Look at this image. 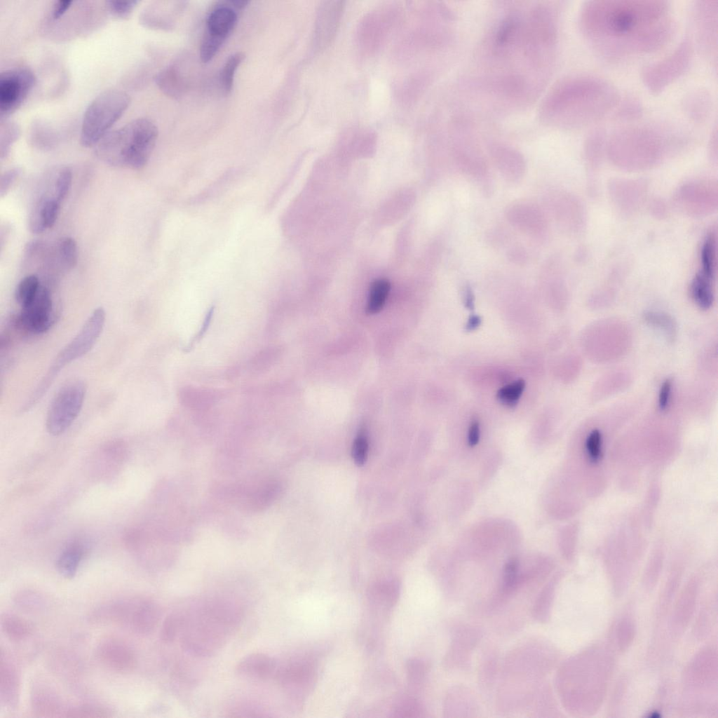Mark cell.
<instances>
[{
	"instance_id": "603a6c76",
	"label": "cell",
	"mask_w": 718,
	"mask_h": 718,
	"mask_svg": "<svg viewBox=\"0 0 718 718\" xmlns=\"http://www.w3.org/2000/svg\"><path fill=\"white\" fill-rule=\"evenodd\" d=\"M20 678L15 665L1 655L0 662V698L2 703L11 708L18 705Z\"/></svg>"
},
{
	"instance_id": "ffe728a7",
	"label": "cell",
	"mask_w": 718,
	"mask_h": 718,
	"mask_svg": "<svg viewBox=\"0 0 718 718\" xmlns=\"http://www.w3.org/2000/svg\"><path fill=\"white\" fill-rule=\"evenodd\" d=\"M135 597L112 600L95 608L88 620L96 625L115 624L128 627Z\"/></svg>"
},
{
	"instance_id": "44dd1931",
	"label": "cell",
	"mask_w": 718,
	"mask_h": 718,
	"mask_svg": "<svg viewBox=\"0 0 718 718\" xmlns=\"http://www.w3.org/2000/svg\"><path fill=\"white\" fill-rule=\"evenodd\" d=\"M161 617V609L157 602L147 597H135L128 628L134 632L147 635L156 628Z\"/></svg>"
},
{
	"instance_id": "11a10c76",
	"label": "cell",
	"mask_w": 718,
	"mask_h": 718,
	"mask_svg": "<svg viewBox=\"0 0 718 718\" xmlns=\"http://www.w3.org/2000/svg\"><path fill=\"white\" fill-rule=\"evenodd\" d=\"M517 563L515 560L509 561L505 568V584L510 588L515 583L517 577Z\"/></svg>"
},
{
	"instance_id": "277c9868",
	"label": "cell",
	"mask_w": 718,
	"mask_h": 718,
	"mask_svg": "<svg viewBox=\"0 0 718 718\" xmlns=\"http://www.w3.org/2000/svg\"><path fill=\"white\" fill-rule=\"evenodd\" d=\"M158 129L150 120L140 118L108 133L96 145L102 161L140 170L145 166L155 147Z\"/></svg>"
},
{
	"instance_id": "9c48e42d",
	"label": "cell",
	"mask_w": 718,
	"mask_h": 718,
	"mask_svg": "<svg viewBox=\"0 0 718 718\" xmlns=\"http://www.w3.org/2000/svg\"><path fill=\"white\" fill-rule=\"evenodd\" d=\"M693 45L686 35L669 55L644 67L642 76L644 85L653 94H658L682 76L691 62Z\"/></svg>"
},
{
	"instance_id": "5b68a950",
	"label": "cell",
	"mask_w": 718,
	"mask_h": 718,
	"mask_svg": "<svg viewBox=\"0 0 718 718\" xmlns=\"http://www.w3.org/2000/svg\"><path fill=\"white\" fill-rule=\"evenodd\" d=\"M404 11L399 3L386 2L364 14L355 32V45L361 56H373L385 46L402 22Z\"/></svg>"
},
{
	"instance_id": "4dcf8cb0",
	"label": "cell",
	"mask_w": 718,
	"mask_h": 718,
	"mask_svg": "<svg viewBox=\"0 0 718 718\" xmlns=\"http://www.w3.org/2000/svg\"><path fill=\"white\" fill-rule=\"evenodd\" d=\"M390 288V283L386 279H378L372 283L366 309L367 313H377L382 309Z\"/></svg>"
},
{
	"instance_id": "d6986e66",
	"label": "cell",
	"mask_w": 718,
	"mask_h": 718,
	"mask_svg": "<svg viewBox=\"0 0 718 718\" xmlns=\"http://www.w3.org/2000/svg\"><path fill=\"white\" fill-rule=\"evenodd\" d=\"M489 151L495 166L506 181L514 183L523 178L526 163L518 151L506 145L494 144L490 145Z\"/></svg>"
},
{
	"instance_id": "ab89813d",
	"label": "cell",
	"mask_w": 718,
	"mask_h": 718,
	"mask_svg": "<svg viewBox=\"0 0 718 718\" xmlns=\"http://www.w3.org/2000/svg\"><path fill=\"white\" fill-rule=\"evenodd\" d=\"M156 83L162 91L170 96H177L181 89V83L173 69L159 73L156 77Z\"/></svg>"
},
{
	"instance_id": "f5cc1de1",
	"label": "cell",
	"mask_w": 718,
	"mask_h": 718,
	"mask_svg": "<svg viewBox=\"0 0 718 718\" xmlns=\"http://www.w3.org/2000/svg\"><path fill=\"white\" fill-rule=\"evenodd\" d=\"M672 386V381L670 379H666L661 386L658 393V407L662 411L665 410L669 405Z\"/></svg>"
},
{
	"instance_id": "d4e9b609",
	"label": "cell",
	"mask_w": 718,
	"mask_h": 718,
	"mask_svg": "<svg viewBox=\"0 0 718 718\" xmlns=\"http://www.w3.org/2000/svg\"><path fill=\"white\" fill-rule=\"evenodd\" d=\"M711 107V97L704 90H697L689 93L682 101L684 111L695 123H701L706 121L710 115Z\"/></svg>"
},
{
	"instance_id": "60d3db41",
	"label": "cell",
	"mask_w": 718,
	"mask_h": 718,
	"mask_svg": "<svg viewBox=\"0 0 718 718\" xmlns=\"http://www.w3.org/2000/svg\"><path fill=\"white\" fill-rule=\"evenodd\" d=\"M59 251L64 266L67 269H74L78 260V250L76 241L72 237L64 238L60 243Z\"/></svg>"
},
{
	"instance_id": "e575fe53",
	"label": "cell",
	"mask_w": 718,
	"mask_h": 718,
	"mask_svg": "<svg viewBox=\"0 0 718 718\" xmlns=\"http://www.w3.org/2000/svg\"><path fill=\"white\" fill-rule=\"evenodd\" d=\"M35 691L32 700L33 708L40 713H55L57 712L60 703L55 693L47 689H39Z\"/></svg>"
},
{
	"instance_id": "9a60e30c",
	"label": "cell",
	"mask_w": 718,
	"mask_h": 718,
	"mask_svg": "<svg viewBox=\"0 0 718 718\" xmlns=\"http://www.w3.org/2000/svg\"><path fill=\"white\" fill-rule=\"evenodd\" d=\"M694 26L700 49L712 57L717 53V1H700L693 6Z\"/></svg>"
},
{
	"instance_id": "8d00e7d4",
	"label": "cell",
	"mask_w": 718,
	"mask_h": 718,
	"mask_svg": "<svg viewBox=\"0 0 718 718\" xmlns=\"http://www.w3.org/2000/svg\"><path fill=\"white\" fill-rule=\"evenodd\" d=\"M644 319L649 325L663 330L669 337L672 338L676 332V324L671 316L656 311H646Z\"/></svg>"
},
{
	"instance_id": "db71d44e",
	"label": "cell",
	"mask_w": 718,
	"mask_h": 718,
	"mask_svg": "<svg viewBox=\"0 0 718 718\" xmlns=\"http://www.w3.org/2000/svg\"><path fill=\"white\" fill-rule=\"evenodd\" d=\"M507 257L510 262L516 265H524L528 261V253L521 246H514L507 252Z\"/></svg>"
},
{
	"instance_id": "d590c367",
	"label": "cell",
	"mask_w": 718,
	"mask_h": 718,
	"mask_svg": "<svg viewBox=\"0 0 718 718\" xmlns=\"http://www.w3.org/2000/svg\"><path fill=\"white\" fill-rule=\"evenodd\" d=\"M1 122L0 156L2 159L8 155L11 147L18 140L20 135V128L18 124L12 121L3 120Z\"/></svg>"
},
{
	"instance_id": "f1b7e54d",
	"label": "cell",
	"mask_w": 718,
	"mask_h": 718,
	"mask_svg": "<svg viewBox=\"0 0 718 718\" xmlns=\"http://www.w3.org/2000/svg\"><path fill=\"white\" fill-rule=\"evenodd\" d=\"M714 279L697 273L692 280L690 292L695 303L703 309L711 307L714 302L712 283Z\"/></svg>"
},
{
	"instance_id": "7c38bea8",
	"label": "cell",
	"mask_w": 718,
	"mask_h": 718,
	"mask_svg": "<svg viewBox=\"0 0 718 718\" xmlns=\"http://www.w3.org/2000/svg\"><path fill=\"white\" fill-rule=\"evenodd\" d=\"M344 8L343 1L327 0L319 4L312 32L311 54L316 55L332 44L339 29Z\"/></svg>"
},
{
	"instance_id": "681fc988",
	"label": "cell",
	"mask_w": 718,
	"mask_h": 718,
	"mask_svg": "<svg viewBox=\"0 0 718 718\" xmlns=\"http://www.w3.org/2000/svg\"><path fill=\"white\" fill-rule=\"evenodd\" d=\"M368 451V442L364 433L360 432L354 440L352 447V457L355 463L362 466L366 461Z\"/></svg>"
},
{
	"instance_id": "2e32d148",
	"label": "cell",
	"mask_w": 718,
	"mask_h": 718,
	"mask_svg": "<svg viewBox=\"0 0 718 718\" xmlns=\"http://www.w3.org/2000/svg\"><path fill=\"white\" fill-rule=\"evenodd\" d=\"M95 656L104 666L116 672H130L137 665V657L132 647L115 637L102 639L96 646Z\"/></svg>"
},
{
	"instance_id": "1f68e13d",
	"label": "cell",
	"mask_w": 718,
	"mask_h": 718,
	"mask_svg": "<svg viewBox=\"0 0 718 718\" xmlns=\"http://www.w3.org/2000/svg\"><path fill=\"white\" fill-rule=\"evenodd\" d=\"M14 602L22 610L29 613L40 612L44 609L46 601L39 592L25 590L15 595Z\"/></svg>"
},
{
	"instance_id": "f35d334b",
	"label": "cell",
	"mask_w": 718,
	"mask_h": 718,
	"mask_svg": "<svg viewBox=\"0 0 718 718\" xmlns=\"http://www.w3.org/2000/svg\"><path fill=\"white\" fill-rule=\"evenodd\" d=\"M244 57L245 55L243 53H236L226 62L220 76L221 83L225 93L228 94L231 90L235 72Z\"/></svg>"
},
{
	"instance_id": "7a4b0ae2",
	"label": "cell",
	"mask_w": 718,
	"mask_h": 718,
	"mask_svg": "<svg viewBox=\"0 0 718 718\" xmlns=\"http://www.w3.org/2000/svg\"><path fill=\"white\" fill-rule=\"evenodd\" d=\"M619 101L616 88L604 79L588 74L571 76L554 88L541 114L555 127L579 129L600 121Z\"/></svg>"
},
{
	"instance_id": "e0dca14e",
	"label": "cell",
	"mask_w": 718,
	"mask_h": 718,
	"mask_svg": "<svg viewBox=\"0 0 718 718\" xmlns=\"http://www.w3.org/2000/svg\"><path fill=\"white\" fill-rule=\"evenodd\" d=\"M717 186L712 182H694L681 187L677 201L690 214L701 215L717 205Z\"/></svg>"
},
{
	"instance_id": "7402d4cb",
	"label": "cell",
	"mask_w": 718,
	"mask_h": 718,
	"mask_svg": "<svg viewBox=\"0 0 718 718\" xmlns=\"http://www.w3.org/2000/svg\"><path fill=\"white\" fill-rule=\"evenodd\" d=\"M276 662L263 653H252L242 658L236 664L235 672L243 677L253 679H268L276 675Z\"/></svg>"
},
{
	"instance_id": "8fae6325",
	"label": "cell",
	"mask_w": 718,
	"mask_h": 718,
	"mask_svg": "<svg viewBox=\"0 0 718 718\" xmlns=\"http://www.w3.org/2000/svg\"><path fill=\"white\" fill-rule=\"evenodd\" d=\"M35 81L33 72L25 67L9 69L1 74V121L5 120L22 104L33 88Z\"/></svg>"
},
{
	"instance_id": "7dc6e473",
	"label": "cell",
	"mask_w": 718,
	"mask_h": 718,
	"mask_svg": "<svg viewBox=\"0 0 718 718\" xmlns=\"http://www.w3.org/2000/svg\"><path fill=\"white\" fill-rule=\"evenodd\" d=\"M67 717H109L107 709L95 705H83L72 708L66 712Z\"/></svg>"
},
{
	"instance_id": "9f6ffc18",
	"label": "cell",
	"mask_w": 718,
	"mask_h": 718,
	"mask_svg": "<svg viewBox=\"0 0 718 718\" xmlns=\"http://www.w3.org/2000/svg\"><path fill=\"white\" fill-rule=\"evenodd\" d=\"M480 436V424H479L477 420L474 419L470 423L469 428H468V431L467 441H468V445L470 446V447L475 446L478 443V442H479Z\"/></svg>"
},
{
	"instance_id": "b9f144b4",
	"label": "cell",
	"mask_w": 718,
	"mask_h": 718,
	"mask_svg": "<svg viewBox=\"0 0 718 718\" xmlns=\"http://www.w3.org/2000/svg\"><path fill=\"white\" fill-rule=\"evenodd\" d=\"M225 39L207 32L204 35L200 49L201 60L205 63L210 61L217 54Z\"/></svg>"
},
{
	"instance_id": "cb8c5ba5",
	"label": "cell",
	"mask_w": 718,
	"mask_h": 718,
	"mask_svg": "<svg viewBox=\"0 0 718 718\" xmlns=\"http://www.w3.org/2000/svg\"><path fill=\"white\" fill-rule=\"evenodd\" d=\"M453 156L458 168L466 175L477 179H483L487 176L486 162L472 145L455 146Z\"/></svg>"
},
{
	"instance_id": "91938a15",
	"label": "cell",
	"mask_w": 718,
	"mask_h": 718,
	"mask_svg": "<svg viewBox=\"0 0 718 718\" xmlns=\"http://www.w3.org/2000/svg\"><path fill=\"white\" fill-rule=\"evenodd\" d=\"M482 319L478 315H471L468 318L466 324V330L467 331H473L476 330L481 324Z\"/></svg>"
},
{
	"instance_id": "83f0119b",
	"label": "cell",
	"mask_w": 718,
	"mask_h": 718,
	"mask_svg": "<svg viewBox=\"0 0 718 718\" xmlns=\"http://www.w3.org/2000/svg\"><path fill=\"white\" fill-rule=\"evenodd\" d=\"M84 555V550L80 544L68 546L60 555L56 568L58 572L67 578H73L79 569Z\"/></svg>"
},
{
	"instance_id": "8992f818",
	"label": "cell",
	"mask_w": 718,
	"mask_h": 718,
	"mask_svg": "<svg viewBox=\"0 0 718 718\" xmlns=\"http://www.w3.org/2000/svg\"><path fill=\"white\" fill-rule=\"evenodd\" d=\"M130 102L128 95L117 89L106 90L95 97L83 115L81 144L83 147L96 145L126 111Z\"/></svg>"
},
{
	"instance_id": "5bb4252c",
	"label": "cell",
	"mask_w": 718,
	"mask_h": 718,
	"mask_svg": "<svg viewBox=\"0 0 718 718\" xmlns=\"http://www.w3.org/2000/svg\"><path fill=\"white\" fill-rule=\"evenodd\" d=\"M505 217L518 231L532 237H541L546 232L548 221L545 212L537 204L520 201L508 205Z\"/></svg>"
},
{
	"instance_id": "7bdbcfd3",
	"label": "cell",
	"mask_w": 718,
	"mask_h": 718,
	"mask_svg": "<svg viewBox=\"0 0 718 718\" xmlns=\"http://www.w3.org/2000/svg\"><path fill=\"white\" fill-rule=\"evenodd\" d=\"M616 107H618L615 113V116L621 120L637 118L642 113V105L635 97H626L621 104L618 102Z\"/></svg>"
},
{
	"instance_id": "bcb514c9",
	"label": "cell",
	"mask_w": 718,
	"mask_h": 718,
	"mask_svg": "<svg viewBox=\"0 0 718 718\" xmlns=\"http://www.w3.org/2000/svg\"><path fill=\"white\" fill-rule=\"evenodd\" d=\"M72 181V170L68 167L61 169L55 182V199L61 203L69 192Z\"/></svg>"
},
{
	"instance_id": "d6a6232c",
	"label": "cell",
	"mask_w": 718,
	"mask_h": 718,
	"mask_svg": "<svg viewBox=\"0 0 718 718\" xmlns=\"http://www.w3.org/2000/svg\"><path fill=\"white\" fill-rule=\"evenodd\" d=\"M38 278L29 275L22 278L15 289V298L22 308L27 306L34 298L40 287Z\"/></svg>"
},
{
	"instance_id": "ee69618b",
	"label": "cell",
	"mask_w": 718,
	"mask_h": 718,
	"mask_svg": "<svg viewBox=\"0 0 718 718\" xmlns=\"http://www.w3.org/2000/svg\"><path fill=\"white\" fill-rule=\"evenodd\" d=\"M182 626V616L178 614H170L163 622L160 638L165 643L172 642Z\"/></svg>"
},
{
	"instance_id": "6f0895ef",
	"label": "cell",
	"mask_w": 718,
	"mask_h": 718,
	"mask_svg": "<svg viewBox=\"0 0 718 718\" xmlns=\"http://www.w3.org/2000/svg\"><path fill=\"white\" fill-rule=\"evenodd\" d=\"M74 2L72 1H58L55 3L51 16L54 20H59L68 11Z\"/></svg>"
},
{
	"instance_id": "484cf974",
	"label": "cell",
	"mask_w": 718,
	"mask_h": 718,
	"mask_svg": "<svg viewBox=\"0 0 718 718\" xmlns=\"http://www.w3.org/2000/svg\"><path fill=\"white\" fill-rule=\"evenodd\" d=\"M236 22V13L231 8L219 6L210 14L207 20V32L226 39L235 27Z\"/></svg>"
},
{
	"instance_id": "74e56055",
	"label": "cell",
	"mask_w": 718,
	"mask_h": 718,
	"mask_svg": "<svg viewBox=\"0 0 718 718\" xmlns=\"http://www.w3.org/2000/svg\"><path fill=\"white\" fill-rule=\"evenodd\" d=\"M41 222L46 229L52 228L57 219L60 203L55 198L41 201L37 205Z\"/></svg>"
},
{
	"instance_id": "680465c9",
	"label": "cell",
	"mask_w": 718,
	"mask_h": 718,
	"mask_svg": "<svg viewBox=\"0 0 718 718\" xmlns=\"http://www.w3.org/2000/svg\"><path fill=\"white\" fill-rule=\"evenodd\" d=\"M463 297L465 307L467 309L473 310L474 309L475 297L470 286L466 285L464 287Z\"/></svg>"
},
{
	"instance_id": "3957f363",
	"label": "cell",
	"mask_w": 718,
	"mask_h": 718,
	"mask_svg": "<svg viewBox=\"0 0 718 718\" xmlns=\"http://www.w3.org/2000/svg\"><path fill=\"white\" fill-rule=\"evenodd\" d=\"M688 137L681 129L663 123H649L623 128L611 137L610 158L628 169L651 167L673 149L686 144Z\"/></svg>"
},
{
	"instance_id": "52a82bcc",
	"label": "cell",
	"mask_w": 718,
	"mask_h": 718,
	"mask_svg": "<svg viewBox=\"0 0 718 718\" xmlns=\"http://www.w3.org/2000/svg\"><path fill=\"white\" fill-rule=\"evenodd\" d=\"M105 317V311L102 307L93 311L78 334L57 354L32 394V400L37 402L43 396L57 374L67 365L90 351L103 330Z\"/></svg>"
},
{
	"instance_id": "4316f807",
	"label": "cell",
	"mask_w": 718,
	"mask_h": 718,
	"mask_svg": "<svg viewBox=\"0 0 718 718\" xmlns=\"http://www.w3.org/2000/svg\"><path fill=\"white\" fill-rule=\"evenodd\" d=\"M1 628L5 635L13 642H22L32 633L31 624L14 614L5 613L1 617Z\"/></svg>"
},
{
	"instance_id": "f907efd6",
	"label": "cell",
	"mask_w": 718,
	"mask_h": 718,
	"mask_svg": "<svg viewBox=\"0 0 718 718\" xmlns=\"http://www.w3.org/2000/svg\"><path fill=\"white\" fill-rule=\"evenodd\" d=\"M32 130L33 140L36 139L35 141L38 144L42 145L43 147L52 144L54 134L51 127L46 125L45 123L38 122L33 126Z\"/></svg>"
},
{
	"instance_id": "ac0fdd59",
	"label": "cell",
	"mask_w": 718,
	"mask_h": 718,
	"mask_svg": "<svg viewBox=\"0 0 718 718\" xmlns=\"http://www.w3.org/2000/svg\"><path fill=\"white\" fill-rule=\"evenodd\" d=\"M545 205L564 230L574 231L578 227L582 210L573 196L568 193L553 191L545 198Z\"/></svg>"
},
{
	"instance_id": "30bf717a",
	"label": "cell",
	"mask_w": 718,
	"mask_h": 718,
	"mask_svg": "<svg viewBox=\"0 0 718 718\" xmlns=\"http://www.w3.org/2000/svg\"><path fill=\"white\" fill-rule=\"evenodd\" d=\"M86 386L76 381L62 386L53 399L48 410L46 426L54 436L65 433L78 416L85 399Z\"/></svg>"
},
{
	"instance_id": "ba28073f",
	"label": "cell",
	"mask_w": 718,
	"mask_h": 718,
	"mask_svg": "<svg viewBox=\"0 0 718 718\" xmlns=\"http://www.w3.org/2000/svg\"><path fill=\"white\" fill-rule=\"evenodd\" d=\"M226 606L223 604L211 606L207 611H203L202 618L198 617L189 628L184 637V644L190 651L208 654L223 643L224 629L233 621V614Z\"/></svg>"
},
{
	"instance_id": "6da1fadb",
	"label": "cell",
	"mask_w": 718,
	"mask_h": 718,
	"mask_svg": "<svg viewBox=\"0 0 718 718\" xmlns=\"http://www.w3.org/2000/svg\"><path fill=\"white\" fill-rule=\"evenodd\" d=\"M578 23L592 48L609 62L656 52L675 32L665 1H589L581 9Z\"/></svg>"
},
{
	"instance_id": "836d02e7",
	"label": "cell",
	"mask_w": 718,
	"mask_h": 718,
	"mask_svg": "<svg viewBox=\"0 0 718 718\" xmlns=\"http://www.w3.org/2000/svg\"><path fill=\"white\" fill-rule=\"evenodd\" d=\"M524 388L525 381L522 379H517L501 388L496 393V398L503 405L513 407L517 404Z\"/></svg>"
},
{
	"instance_id": "816d5d0a",
	"label": "cell",
	"mask_w": 718,
	"mask_h": 718,
	"mask_svg": "<svg viewBox=\"0 0 718 718\" xmlns=\"http://www.w3.org/2000/svg\"><path fill=\"white\" fill-rule=\"evenodd\" d=\"M22 172L20 168H13L6 171L0 180V196L3 198L11 189Z\"/></svg>"
},
{
	"instance_id": "4fadbf2b",
	"label": "cell",
	"mask_w": 718,
	"mask_h": 718,
	"mask_svg": "<svg viewBox=\"0 0 718 718\" xmlns=\"http://www.w3.org/2000/svg\"><path fill=\"white\" fill-rule=\"evenodd\" d=\"M53 302L50 292L41 285L32 301L22 308L16 323L19 327L26 332L41 334L48 330L53 324Z\"/></svg>"
},
{
	"instance_id": "f546056e",
	"label": "cell",
	"mask_w": 718,
	"mask_h": 718,
	"mask_svg": "<svg viewBox=\"0 0 718 718\" xmlns=\"http://www.w3.org/2000/svg\"><path fill=\"white\" fill-rule=\"evenodd\" d=\"M605 140V131L601 128H595L588 134L585 144V156L586 161L591 166L599 163Z\"/></svg>"
},
{
	"instance_id": "c3c4849f",
	"label": "cell",
	"mask_w": 718,
	"mask_h": 718,
	"mask_svg": "<svg viewBox=\"0 0 718 718\" xmlns=\"http://www.w3.org/2000/svg\"><path fill=\"white\" fill-rule=\"evenodd\" d=\"M138 1H114L110 0L106 2L109 12L114 16L120 18H128L133 12Z\"/></svg>"
},
{
	"instance_id": "f6af8a7d",
	"label": "cell",
	"mask_w": 718,
	"mask_h": 718,
	"mask_svg": "<svg viewBox=\"0 0 718 718\" xmlns=\"http://www.w3.org/2000/svg\"><path fill=\"white\" fill-rule=\"evenodd\" d=\"M585 449L590 461L595 463L600 461L602 454V437L599 430L595 429L588 434L585 440Z\"/></svg>"
}]
</instances>
